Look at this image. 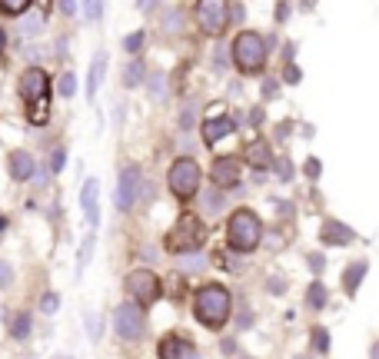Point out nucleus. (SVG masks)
Listing matches in <instances>:
<instances>
[{
  "instance_id": "obj_1",
  "label": "nucleus",
  "mask_w": 379,
  "mask_h": 359,
  "mask_svg": "<svg viewBox=\"0 0 379 359\" xmlns=\"http://www.w3.org/2000/svg\"><path fill=\"white\" fill-rule=\"evenodd\" d=\"M17 93H20V100L27 106L31 123L40 127L50 117V74L44 67H27L20 74V80H17Z\"/></svg>"
},
{
  "instance_id": "obj_2",
  "label": "nucleus",
  "mask_w": 379,
  "mask_h": 359,
  "mask_svg": "<svg viewBox=\"0 0 379 359\" xmlns=\"http://www.w3.org/2000/svg\"><path fill=\"white\" fill-rule=\"evenodd\" d=\"M193 313H197V323L207 329H220L227 326L229 313H233V296L223 283H207L197 289L193 296Z\"/></svg>"
},
{
  "instance_id": "obj_3",
  "label": "nucleus",
  "mask_w": 379,
  "mask_h": 359,
  "mask_svg": "<svg viewBox=\"0 0 379 359\" xmlns=\"http://www.w3.org/2000/svg\"><path fill=\"white\" fill-rule=\"evenodd\" d=\"M229 54H233V63H236V70L243 77H257L263 74V67H266V54H270V47H266V37L257 33V30H240L236 37H233V44H229Z\"/></svg>"
},
{
  "instance_id": "obj_4",
  "label": "nucleus",
  "mask_w": 379,
  "mask_h": 359,
  "mask_svg": "<svg viewBox=\"0 0 379 359\" xmlns=\"http://www.w3.org/2000/svg\"><path fill=\"white\" fill-rule=\"evenodd\" d=\"M259 239H263V223H259V216L253 209L240 207L233 216L227 220V243L233 250H240V253H253L259 246Z\"/></svg>"
},
{
  "instance_id": "obj_5",
  "label": "nucleus",
  "mask_w": 379,
  "mask_h": 359,
  "mask_svg": "<svg viewBox=\"0 0 379 359\" xmlns=\"http://www.w3.org/2000/svg\"><path fill=\"white\" fill-rule=\"evenodd\" d=\"M203 239H207V226H203V220L200 216H193V213H183L180 220L173 223V230L167 233V250L170 253H193V250H200L203 246Z\"/></svg>"
},
{
  "instance_id": "obj_6",
  "label": "nucleus",
  "mask_w": 379,
  "mask_h": 359,
  "mask_svg": "<svg viewBox=\"0 0 379 359\" xmlns=\"http://www.w3.org/2000/svg\"><path fill=\"white\" fill-rule=\"evenodd\" d=\"M113 333L123 343H140L143 333H147V313H143V303L137 299H123L120 306L113 310Z\"/></svg>"
},
{
  "instance_id": "obj_7",
  "label": "nucleus",
  "mask_w": 379,
  "mask_h": 359,
  "mask_svg": "<svg viewBox=\"0 0 379 359\" xmlns=\"http://www.w3.org/2000/svg\"><path fill=\"white\" fill-rule=\"evenodd\" d=\"M200 163L197 160H190V157H180V160H173L170 163V173H167V183H170V193L177 196L180 203L186 200H193L200 193Z\"/></svg>"
},
{
  "instance_id": "obj_8",
  "label": "nucleus",
  "mask_w": 379,
  "mask_h": 359,
  "mask_svg": "<svg viewBox=\"0 0 379 359\" xmlns=\"http://www.w3.org/2000/svg\"><path fill=\"white\" fill-rule=\"evenodd\" d=\"M193 20L207 37H220L229 27V3L227 0H197Z\"/></svg>"
},
{
  "instance_id": "obj_9",
  "label": "nucleus",
  "mask_w": 379,
  "mask_h": 359,
  "mask_svg": "<svg viewBox=\"0 0 379 359\" xmlns=\"http://www.w3.org/2000/svg\"><path fill=\"white\" fill-rule=\"evenodd\" d=\"M123 289H127V296L143 303V306H150V303H156V299L163 296V283H160V276L153 269H134V273H127Z\"/></svg>"
},
{
  "instance_id": "obj_10",
  "label": "nucleus",
  "mask_w": 379,
  "mask_h": 359,
  "mask_svg": "<svg viewBox=\"0 0 379 359\" xmlns=\"http://www.w3.org/2000/svg\"><path fill=\"white\" fill-rule=\"evenodd\" d=\"M140 186H143V173H140L137 163H127L120 166V177H117V190H113V207L120 213H130L137 207V196Z\"/></svg>"
},
{
  "instance_id": "obj_11",
  "label": "nucleus",
  "mask_w": 379,
  "mask_h": 359,
  "mask_svg": "<svg viewBox=\"0 0 379 359\" xmlns=\"http://www.w3.org/2000/svg\"><path fill=\"white\" fill-rule=\"evenodd\" d=\"M236 130H240V117H207L200 123V136L207 147H216L223 136L236 134Z\"/></svg>"
},
{
  "instance_id": "obj_12",
  "label": "nucleus",
  "mask_w": 379,
  "mask_h": 359,
  "mask_svg": "<svg viewBox=\"0 0 379 359\" xmlns=\"http://www.w3.org/2000/svg\"><path fill=\"white\" fill-rule=\"evenodd\" d=\"M210 180H213V186H220V190H233V186H240V160H233V157H220V160H213Z\"/></svg>"
},
{
  "instance_id": "obj_13",
  "label": "nucleus",
  "mask_w": 379,
  "mask_h": 359,
  "mask_svg": "<svg viewBox=\"0 0 379 359\" xmlns=\"http://www.w3.org/2000/svg\"><path fill=\"white\" fill-rule=\"evenodd\" d=\"M80 207H83V216H87V223L90 230L100 226V183L97 180H83V190H80Z\"/></svg>"
},
{
  "instance_id": "obj_14",
  "label": "nucleus",
  "mask_w": 379,
  "mask_h": 359,
  "mask_svg": "<svg viewBox=\"0 0 379 359\" xmlns=\"http://www.w3.org/2000/svg\"><path fill=\"white\" fill-rule=\"evenodd\" d=\"M319 239H323L326 246H349V243L356 239V233H353V226L339 223V220H323V226H319Z\"/></svg>"
},
{
  "instance_id": "obj_15",
  "label": "nucleus",
  "mask_w": 379,
  "mask_h": 359,
  "mask_svg": "<svg viewBox=\"0 0 379 359\" xmlns=\"http://www.w3.org/2000/svg\"><path fill=\"white\" fill-rule=\"evenodd\" d=\"M7 170H10V180L27 183V180L33 177V157L27 150H14V153L7 157Z\"/></svg>"
},
{
  "instance_id": "obj_16",
  "label": "nucleus",
  "mask_w": 379,
  "mask_h": 359,
  "mask_svg": "<svg viewBox=\"0 0 379 359\" xmlns=\"http://www.w3.org/2000/svg\"><path fill=\"white\" fill-rule=\"evenodd\" d=\"M246 163L253 166V170H270V166L276 163V157H273V150H270V143L266 140H257V143H250L246 147Z\"/></svg>"
},
{
  "instance_id": "obj_17",
  "label": "nucleus",
  "mask_w": 379,
  "mask_h": 359,
  "mask_svg": "<svg viewBox=\"0 0 379 359\" xmlns=\"http://www.w3.org/2000/svg\"><path fill=\"white\" fill-rule=\"evenodd\" d=\"M193 346L186 343V336H163L156 346V359H186Z\"/></svg>"
},
{
  "instance_id": "obj_18",
  "label": "nucleus",
  "mask_w": 379,
  "mask_h": 359,
  "mask_svg": "<svg viewBox=\"0 0 379 359\" xmlns=\"http://www.w3.org/2000/svg\"><path fill=\"white\" fill-rule=\"evenodd\" d=\"M366 273H369V263H366V260H353V263L343 269V289H346V296H356V293H360Z\"/></svg>"
},
{
  "instance_id": "obj_19",
  "label": "nucleus",
  "mask_w": 379,
  "mask_h": 359,
  "mask_svg": "<svg viewBox=\"0 0 379 359\" xmlns=\"http://www.w3.org/2000/svg\"><path fill=\"white\" fill-rule=\"evenodd\" d=\"M104 70H106V54L100 50V54H93L90 74H87V97H90V100H97V90L104 83Z\"/></svg>"
},
{
  "instance_id": "obj_20",
  "label": "nucleus",
  "mask_w": 379,
  "mask_h": 359,
  "mask_svg": "<svg viewBox=\"0 0 379 359\" xmlns=\"http://www.w3.org/2000/svg\"><path fill=\"white\" fill-rule=\"evenodd\" d=\"M47 27V10H27L20 20V37H40Z\"/></svg>"
},
{
  "instance_id": "obj_21",
  "label": "nucleus",
  "mask_w": 379,
  "mask_h": 359,
  "mask_svg": "<svg viewBox=\"0 0 379 359\" xmlns=\"http://www.w3.org/2000/svg\"><path fill=\"white\" fill-rule=\"evenodd\" d=\"M31 329H33V319L27 310H17V313L10 316V340H17V343L31 340Z\"/></svg>"
},
{
  "instance_id": "obj_22",
  "label": "nucleus",
  "mask_w": 379,
  "mask_h": 359,
  "mask_svg": "<svg viewBox=\"0 0 379 359\" xmlns=\"http://www.w3.org/2000/svg\"><path fill=\"white\" fill-rule=\"evenodd\" d=\"M227 190H220V186H207V193H203V213L207 216H220L223 207H227Z\"/></svg>"
},
{
  "instance_id": "obj_23",
  "label": "nucleus",
  "mask_w": 379,
  "mask_h": 359,
  "mask_svg": "<svg viewBox=\"0 0 379 359\" xmlns=\"http://www.w3.org/2000/svg\"><path fill=\"white\" fill-rule=\"evenodd\" d=\"M326 303H330L326 283H323V280H313V283H309V289H306V306H309V310L316 313V310H323Z\"/></svg>"
},
{
  "instance_id": "obj_24",
  "label": "nucleus",
  "mask_w": 379,
  "mask_h": 359,
  "mask_svg": "<svg viewBox=\"0 0 379 359\" xmlns=\"http://www.w3.org/2000/svg\"><path fill=\"white\" fill-rule=\"evenodd\" d=\"M143 83V60H130V63H123V87L127 90H134Z\"/></svg>"
},
{
  "instance_id": "obj_25",
  "label": "nucleus",
  "mask_w": 379,
  "mask_h": 359,
  "mask_svg": "<svg viewBox=\"0 0 379 359\" xmlns=\"http://www.w3.org/2000/svg\"><path fill=\"white\" fill-rule=\"evenodd\" d=\"M203 266H207V256L200 253V250H193V253H180V260H177V269H180V273H200Z\"/></svg>"
},
{
  "instance_id": "obj_26",
  "label": "nucleus",
  "mask_w": 379,
  "mask_h": 359,
  "mask_svg": "<svg viewBox=\"0 0 379 359\" xmlns=\"http://www.w3.org/2000/svg\"><path fill=\"white\" fill-rule=\"evenodd\" d=\"M83 323H87V340H90V343H100V340H104V319L93 313V310H87V313H83Z\"/></svg>"
},
{
  "instance_id": "obj_27",
  "label": "nucleus",
  "mask_w": 379,
  "mask_h": 359,
  "mask_svg": "<svg viewBox=\"0 0 379 359\" xmlns=\"http://www.w3.org/2000/svg\"><path fill=\"white\" fill-rule=\"evenodd\" d=\"M180 30H183V10L180 7H167V10H163V33L173 37V33H180Z\"/></svg>"
},
{
  "instance_id": "obj_28",
  "label": "nucleus",
  "mask_w": 379,
  "mask_h": 359,
  "mask_svg": "<svg viewBox=\"0 0 379 359\" xmlns=\"http://www.w3.org/2000/svg\"><path fill=\"white\" fill-rule=\"evenodd\" d=\"M93 256V233H87V239L80 243V253H76V276H83V269H87V263H90Z\"/></svg>"
},
{
  "instance_id": "obj_29",
  "label": "nucleus",
  "mask_w": 379,
  "mask_h": 359,
  "mask_svg": "<svg viewBox=\"0 0 379 359\" xmlns=\"http://www.w3.org/2000/svg\"><path fill=\"white\" fill-rule=\"evenodd\" d=\"M143 40H147V33H143V30H134V33H127V37H123V54L137 57L140 50H143Z\"/></svg>"
},
{
  "instance_id": "obj_30",
  "label": "nucleus",
  "mask_w": 379,
  "mask_h": 359,
  "mask_svg": "<svg viewBox=\"0 0 379 359\" xmlns=\"http://www.w3.org/2000/svg\"><path fill=\"white\" fill-rule=\"evenodd\" d=\"M33 0H0V14H10V17H24L31 10Z\"/></svg>"
},
{
  "instance_id": "obj_31",
  "label": "nucleus",
  "mask_w": 379,
  "mask_h": 359,
  "mask_svg": "<svg viewBox=\"0 0 379 359\" xmlns=\"http://www.w3.org/2000/svg\"><path fill=\"white\" fill-rule=\"evenodd\" d=\"M150 97L156 100V104H163V100H167V77L160 74V70L150 74Z\"/></svg>"
},
{
  "instance_id": "obj_32",
  "label": "nucleus",
  "mask_w": 379,
  "mask_h": 359,
  "mask_svg": "<svg viewBox=\"0 0 379 359\" xmlns=\"http://www.w3.org/2000/svg\"><path fill=\"white\" fill-rule=\"evenodd\" d=\"M309 340H313V349L316 353H330V329H323V326H313V333H309Z\"/></svg>"
},
{
  "instance_id": "obj_33",
  "label": "nucleus",
  "mask_w": 379,
  "mask_h": 359,
  "mask_svg": "<svg viewBox=\"0 0 379 359\" xmlns=\"http://www.w3.org/2000/svg\"><path fill=\"white\" fill-rule=\"evenodd\" d=\"M57 93H61L63 100H74V93H76V77H74V70H67V74H61Z\"/></svg>"
},
{
  "instance_id": "obj_34",
  "label": "nucleus",
  "mask_w": 379,
  "mask_h": 359,
  "mask_svg": "<svg viewBox=\"0 0 379 359\" xmlns=\"http://www.w3.org/2000/svg\"><path fill=\"white\" fill-rule=\"evenodd\" d=\"M83 14H87V24H100L104 20V0H83Z\"/></svg>"
},
{
  "instance_id": "obj_35",
  "label": "nucleus",
  "mask_w": 379,
  "mask_h": 359,
  "mask_svg": "<svg viewBox=\"0 0 379 359\" xmlns=\"http://www.w3.org/2000/svg\"><path fill=\"white\" fill-rule=\"evenodd\" d=\"M273 170H276V180H280V183H289V180H293V173H296V170H293V163H289V157H276Z\"/></svg>"
},
{
  "instance_id": "obj_36",
  "label": "nucleus",
  "mask_w": 379,
  "mask_h": 359,
  "mask_svg": "<svg viewBox=\"0 0 379 359\" xmlns=\"http://www.w3.org/2000/svg\"><path fill=\"white\" fill-rule=\"evenodd\" d=\"M57 310H61V296H57V293H44V296H40V313L54 316Z\"/></svg>"
},
{
  "instance_id": "obj_37",
  "label": "nucleus",
  "mask_w": 379,
  "mask_h": 359,
  "mask_svg": "<svg viewBox=\"0 0 379 359\" xmlns=\"http://www.w3.org/2000/svg\"><path fill=\"white\" fill-rule=\"evenodd\" d=\"M63 166H67V150L63 147L50 150V173H61Z\"/></svg>"
},
{
  "instance_id": "obj_38",
  "label": "nucleus",
  "mask_w": 379,
  "mask_h": 359,
  "mask_svg": "<svg viewBox=\"0 0 379 359\" xmlns=\"http://www.w3.org/2000/svg\"><path fill=\"white\" fill-rule=\"evenodd\" d=\"M300 80H303V70H300L296 63H287V67H283V83L293 87V83H300Z\"/></svg>"
},
{
  "instance_id": "obj_39",
  "label": "nucleus",
  "mask_w": 379,
  "mask_h": 359,
  "mask_svg": "<svg viewBox=\"0 0 379 359\" xmlns=\"http://www.w3.org/2000/svg\"><path fill=\"white\" fill-rule=\"evenodd\" d=\"M306 266H309L319 276V273L326 269V256H323V253H309V256H306Z\"/></svg>"
},
{
  "instance_id": "obj_40",
  "label": "nucleus",
  "mask_w": 379,
  "mask_h": 359,
  "mask_svg": "<svg viewBox=\"0 0 379 359\" xmlns=\"http://www.w3.org/2000/svg\"><path fill=\"white\" fill-rule=\"evenodd\" d=\"M276 93H280V83L273 77H263V100H276Z\"/></svg>"
},
{
  "instance_id": "obj_41",
  "label": "nucleus",
  "mask_w": 379,
  "mask_h": 359,
  "mask_svg": "<svg viewBox=\"0 0 379 359\" xmlns=\"http://www.w3.org/2000/svg\"><path fill=\"white\" fill-rule=\"evenodd\" d=\"M303 173H306L309 180H319V173H323V163H319L316 157H309V160L303 163Z\"/></svg>"
},
{
  "instance_id": "obj_42",
  "label": "nucleus",
  "mask_w": 379,
  "mask_h": 359,
  "mask_svg": "<svg viewBox=\"0 0 379 359\" xmlns=\"http://www.w3.org/2000/svg\"><path fill=\"white\" fill-rule=\"evenodd\" d=\"M289 14H293V3H289V0H280V3H276V24H287Z\"/></svg>"
},
{
  "instance_id": "obj_43",
  "label": "nucleus",
  "mask_w": 379,
  "mask_h": 359,
  "mask_svg": "<svg viewBox=\"0 0 379 359\" xmlns=\"http://www.w3.org/2000/svg\"><path fill=\"white\" fill-rule=\"evenodd\" d=\"M266 289H270L273 296H283V293H287V283H283V276H270V280H266Z\"/></svg>"
},
{
  "instance_id": "obj_44",
  "label": "nucleus",
  "mask_w": 379,
  "mask_h": 359,
  "mask_svg": "<svg viewBox=\"0 0 379 359\" xmlns=\"http://www.w3.org/2000/svg\"><path fill=\"white\" fill-rule=\"evenodd\" d=\"M243 17H246V7H243L240 0L229 3V24H243Z\"/></svg>"
},
{
  "instance_id": "obj_45",
  "label": "nucleus",
  "mask_w": 379,
  "mask_h": 359,
  "mask_svg": "<svg viewBox=\"0 0 379 359\" xmlns=\"http://www.w3.org/2000/svg\"><path fill=\"white\" fill-rule=\"evenodd\" d=\"M10 280H14V269L7 260H0V286H10Z\"/></svg>"
},
{
  "instance_id": "obj_46",
  "label": "nucleus",
  "mask_w": 379,
  "mask_h": 359,
  "mask_svg": "<svg viewBox=\"0 0 379 359\" xmlns=\"http://www.w3.org/2000/svg\"><path fill=\"white\" fill-rule=\"evenodd\" d=\"M180 130H193V106H186L180 113Z\"/></svg>"
},
{
  "instance_id": "obj_47",
  "label": "nucleus",
  "mask_w": 379,
  "mask_h": 359,
  "mask_svg": "<svg viewBox=\"0 0 379 359\" xmlns=\"http://www.w3.org/2000/svg\"><path fill=\"white\" fill-rule=\"evenodd\" d=\"M61 14L67 17V20H74V14H76V0H61Z\"/></svg>"
},
{
  "instance_id": "obj_48",
  "label": "nucleus",
  "mask_w": 379,
  "mask_h": 359,
  "mask_svg": "<svg viewBox=\"0 0 379 359\" xmlns=\"http://www.w3.org/2000/svg\"><path fill=\"white\" fill-rule=\"evenodd\" d=\"M263 120H266V113H263V106H253V110H250V127H259Z\"/></svg>"
},
{
  "instance_id": "obj_49",
  "label": "nucleus",
  "mask_w": 379,
  "mask_h": 359,
  "mask_svg": "<svg viewBox=\"0 0 379 359\" xmlns=\"http://www.w3.org/2000/svg\"><path fill=\"white\" fill-rule=\"evenodd\" d=\"M236 326H240V329H250V326H253V313H250V310H243V313L236 316Z\"/></svg>"
},
{
  "instance_id": "obj_50",
  "label": "nucleus",
  "mask_w": 379,
  "mask_h": 359,
  "mask_svg": "<svg viewBox=\"0 0 379 359\" xmlns=\"http://www.w3.org/2000/svg\"><path fill=\"white\" fill-rule=\"evenodd\" d=\"M223 356H240V346H236V340H223Z\"/></svg>"
},
{
  "instance_id": "obj_51",
  "label": "nucleus",
  "mask_w": 379,
  "mask_h": 359,
  "mask_svg": "<svg viewBox=\"0 0 379 359\" xmlns=\"http://www.w3.org/2000/svg\"><path fill=\"white\" fill-rule=\"evenodd\" d=\"M153 7H156V0H137V10H140V14H150Z\"/></svg>"
},
{
  "instance_id": "obj_52",
  "label": "nucleus",
  "mask_w": 379,
  "mask_h": 359,
  "mask_svg": "<svg viewBox=\"0 0 379 359\" xmlns=\"http://www.w3.org/2000/svg\"><path fill=\"white\" fill-rule=\"evenodd\" d=\"M293 57H296V44H287V47H283V60L293 63Z\"/></svg>"
},
{
  "instance_id": "obj_53",
  "label": "nucleus",
  "mask_w": 379,
  "mask_h": 359,
  "mask_svg": "<svg viewBox=\"0 0 379 359\" xmlns=\"http://www.w3.org/2000/svg\"><path fill=\"white\" fill-rule=\"evenodd\" d=\"M3 50H7V30L0 27V54H3Z\"/></svg>"
},
{
  "instance_id": "obj_54",
  "label": "nucleus",
  "mask_w": 379,
  "mask_h": 359,
  "mask_svg": "<svg viewBox=\"0 0 379 359\" xmlns=\"http://www.w3.org/2000/svg\"><path fill=\"white\" fill-rule=\"evenodd\" d=\"M369 359H379V340L373 346H369Z\"/></svg>"
},
{
  "instance_id": "obj_55",
  "label": "nucleus",
  "mask_w": 379,
  "mask_h": 359,
  "mask_svg": "<svg viewBox=\"0 0 379 359\" xmlns=\"http://www.w3.org/2000/svg\"><path fill=\"white\" fill-rule=\"evenodd\" d=\"M3 230H7V220H3V216H0V237H3Z\"/></svg>"
},
{
  "instance_id": "obj_56",
  "label": "nucleus",
  "mask_w": 379,
  "mask_h": 359,
  "mask_svg": "<svg viewBox=\"0 0 379 359\" xmlns=\"http://www.w3.org/2000/svg\"><path fill=\"white\" fill-rule=\"evenodd\" d=\"M186 359H200V353H197V349H190V356H186Z\"/></svg>"
},
{
  "instance_id": "obj_57",
  "label": "nucleus",
  "mask_w": 379,
  "mask_h": 359,
  "mask_svg": "<svg viewBox=\"0 0 379 359\" xmlns=\"http://www.w3.org/2000/svg\"><path fill=\"white\" fill-rule=\"evenodd\" d=\"M296 359H313V356H309V353H303V356H296Z\"/></svg>"
},
{
  "instance_id": "obj_58",
  "label": "nucleus",
  "mask_w": 379,
  "mask_h": 359,
  "mask_svg": "<svg viewBox=\"0 0 379 359\" xmlns=\"http://www.w3.org/2000/svg\"><path fill=\"white\" fill-rule=\"evenodd\" d=\"M54 359H74V356H63V353H61V356H54Z\"/></svg>"
},
{
  "instance_id": "obj_59",
  "label": "nucleus",
  "mask_w": 379,
  "mask_h": 359,
  "mask_svg": "<svg viewBox=\"0 0 379 359\" xmlns=\"http://www.w3.org/2000/svg\"><path fill=\"white\" fill-rule=\"evenodd\" d=\"M236 359H250V356H243V353H240V356H236Z\"/></svg>"
}]
</instances>
